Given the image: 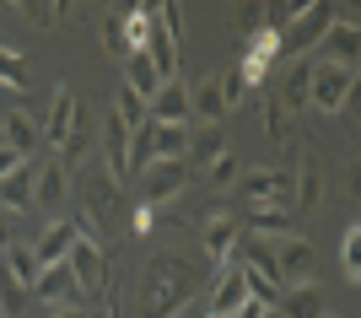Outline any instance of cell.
<instances>
[{"label": "cell", "instance_id": "cell-1", "mask_svg": "<svg viewBox=\"0 0 361 318\" xmlns=\"http://www.w3.org/2000/svg\"><path fill=\"white\" fill-rule=\"evenodd\" d=\"M65 270H71V281L81 286V297H92V302L108 291V259H103V243L97 238H81V232H75L71 254H65Z\"/></svg>", "mask_w": 361, "mask_h": 318}, {"label": "cell", "instance_id": "cell-35", "mask_svg": "<svg viewBox=\"0 0 361 318\" xmlns=\"http://www.w3.org/2000/svg\"><path fill=\"white\" fill-rule=\"evenodd\" d=\"M340 254H345V275L356 281V275H361V221H350V227H345V243H340Z\"/></svg>", "mask_w": 361, "mask_h": 318}, {"label": "cell", "instance_id": "cell-32", "mask_svg": "<svg viewBox=\"0 0 361 318\" xmlns=\"http://www.w3.org/2000/svg\"><path fill=\"white\" fill-rule=\"evenodd\" d=\"M146 167H151V119L130 130V178H135V173H146Z\"/></svg>", "mask_w": 361, "mask_h": 318}, {"label": "cell", "instance_id": "cell-15", "mask_svg": "<svg viewBox=\"0 0 361 318\" xmlns=\"http://www.w3.org/2000/svg\"><path fill=\"white\" fill-rule=\"evenodd\" d=\"M75 108H81V97H75L71 81L54 87V103H49V114H44V140L49 146H65V135H71V124H75Z\"/></svg>", "mask_w": 361, "mask_h": 318}, {"label": "cell", "instance_id": "cell-37", "mask_svg": "<svg viewBox=\"0 0 361 318\" xmlns=\"http://www.w3.org/2000/svg\"><path fill=\"white\" fill-rule=\"evenodd\" d=\"M264 124H270L275 140H286V135H291V108L281 103V97H270V103H264Z\"/></svg>", "mask_w": 361, "mask_h": 318}, {"label": "cell", "instance_id": "cell-29", "mask_svg": "<svg viewBox=\"0 0 361 318\" xmlns=\"http://www.w3.org/2000/svg\"><path fill=\"white\" fill-rule=\"evenodd\" d=\"M27 307H32V291L22 286V281H11L6 270H0V313H6V318H22Z\"/></svg>", "mask_w": 361, "mask_h": 318}, {"label": "cell", "instance_id": "cell-20", "mask_svg": "<svg viewBox=\"0 0 361 318\" xmlns=\"http://www.w3.org/2000/svg\"><path fill=\"white\" fill-rule=\"evenodd\" d=\"M221 152H226V130L221 124H200V130H189V157H183V167H189V173H195V167H211Z\"/></svg>", "mask_w": 361, "mask_h": 318}, {"label": "cell", "instance_id": "cell-4", "mask_svg": "<svg viewBox=\"0 0 361 318\" xmlns=\"http://www.w3.org/2000/svg\"><path fill=\"white\" fill-rule=\"evenodd\" d=\"M97 146H103V162H108L103 173H108L114 183H124V178H130V124L119 119V108H114V103L103 108V124H97Z\"/></svg>", "mask_w": 361, "mask_h": 318}, {"label": "cell", "instance_id": "cell-10", "mask_svg": "<svg viewBox=\"0 0 361 318\" xmlns=\"http://www.w3.org/2000/svg\"><path fill=\"white\" fill-rule=\"evenodd\" d=\"M183 189H189V167L183 162H151L146 173H140V205H162V200H178Z\"/></svg>", "mask_w": 361, "mask_h": 318}, {"label": "cell", "instance_id": "cell-25", "mask_svg": "<svg viewBox=\"0 0 361 318\" xmlns=\"http://www.w3.org/2000/svg\"><path fill=\"white\" fill-rule=\"evenodd\" d=\"M97 146V124H92V114H87V103L75 108V124H71V135H65V146H60V162L71 167V162H81V157Z\"/></svg>", "mask_w": 361, "mask_h": 318}, {"label": "cell", "instance_id": "cell-31", "mask_svg": "<svg viewBox=\"0 0 361 318\" xmlns=\"http://www.w3.org/2000/svg\"><path fill=\"white\" fill-rule=\"evenodd\" d=\"M307 71H313V65H291V71H286L281 92H275V97H281L286 108H302V103H307Z\"/></svg>", "mask_w": 361, "mask_h": 318}, {"label": "cell", "instance_id": "cell-11", "mask_svg": "<svg viewBox=\"0 0 361 318\" xmlns=\"http://www.w3.org/2000/svg\"><path fill=\"white\" fill-rule=\"evenodd\" d=\"M238 189H243V200H248V205H291V173H281V167L243 173Z\"/></svg>", "mask_w": 361, "mask_h": 318}, {"label": "cell", "instance_id": "cell-44", "mask_svg": "<svg viewBox=\"0 0 361 318\" xmlns=\"http://www.w3.org/2000/svg\"><path fill=\"white\" fill-rule=\"evenodd\" d=\"M264 318H281V313H275V307H270V313H264Z\"/></svg>", "mask_w": 361, "mask_h": 318}, {"label": "cell", "instance_id": "cell-27", "mask_svg": "<svg viewBox=\"0 0 361 318\" xmlns=\"http://www.w3.org/2000/svg\"><path fill=\"white\" fill-rule=\"evenodd\" d=\"M0 270H6L11 281H22V286L32 291V281H38V270H44V264H38V254H32V243H22V238H16L11 248L0 254Z\"/></svg>", "mask_w": 361, "mask_h": 318}, {"label": "cell", "instance_id": "cell-46", "mask_svg": "<svg viewBox=\"0 0 361 318\" xmlns=\"http://www.w3.org/2000/svg\"><path fill=\"white\" fill-rule=\"evenodd\" d=\"M324 318H329V313H324Z\"/></svg>", "mask_w": 361, "mask_h": 318}, {"label": "cell", "instance_id": "cell-40", "mask_svg": "<svg viewBox=\"0 0 361 318\" xmlns=\"http://www.w3.org/2000/svg\"><path fill=\"white\" fill-rule=\"evenodd\" d=\"M22 162H27V157H16L11 146H0V178H11V173H16Z\"/></svg>", "mask_w": 361, "mask_h": 318}, {"label": "cell", "instance_id": "cell-43", "mask_svg": "<svg viewBox=\"0 0 361 318\" xmlns=\"http://www.w3.org/2000/svg\"><path fill=\"white\" fill-rule=\"evenodd\" d=\"M167 318H205V313H200V307H189V313H167Z\"/></svg>", "mask_w": 361, "mask_h": 318}, {"label": "cell", "instance_id": "cell-26", "mask_svg": "<svg viewBox=\"0 0 361 318\" xmlns=\"http://www.w3.org/2000/svg\"><path fill=\"white\" fill-rule=\"evenodd\" d=\"M318 200H324V173H318V162L307 157V162H302V173L291 178V205H297L291 216H307Z\"/></svg>", "mask_w": 361, "mask_h": 318}, {"label": "cell", "instance_id": "cell-16", "mask_svg": "<svg viewBox=\"0 0 361 318\" xmlns=\"http://www.w3.org/2000/svg\"><path fill=\"white\" fill-rule=\"evenodd\" d=\"M38 140H44V130H38V119H32V114L11 108V114L0 119V146H11L16 157H27V162H32V152H38Z\"/></svg>", "mask_w": 361, "mask_h": 318}, {"label": "cell", "instance_id": "cell-45", "mask_svg": "<svg viewBox=\"0 0 361 318\" xmlns=\"http://www.w3.org/2000/svg\"><path fill=\"white\" fill-rule=\"evenodd\" d=\"M97 318H114V313H97Z\"/></svg>", "mask_w": 361, "mask_h": 318}, {"label": "cell", "instance_id": "cell-2", "mask_svg": "<svg viewBox=\"0 0 361 318\" xmlns=\"http://www.w3.org/2000/svg\"><path fill=\"white\" fill-rule=\"evenodd\" d=\"M178 302H189V275H183L173 259H157L151 275H146V313L162 318V313H173Z\"/></svg>", "mask_w": 361, "mask_h": 318}, {"label": "cell", "instance_id": "cell-39", "mask_svg": "<svg viewBox=\"0 0 361 318\" xmlns=\"http://www.w3.org/2000/svg\"><path fill=\"white\" fill-rule=\"evenodd\" d=\"M238 32H254L259 38V32H264V6H243L238 11Z\"/></svg>", "mask_w": 361, "mask_h": 318}, {"label": "cell", "instance_id": "cell-18", "mask_svg": "<svg viewBox=\"0 0 361 318\" xmlns=\"http://www.w3.org/2000/svg\"><path fill=\"white\" fill-rule=\"evenodd\" d=\"M146 119L151 124H189V87H183V81H167L146 103Z\"/></svg>", "mask_w": 361, "mask_h": 318}, {"label": "cell", "instance_id": "cell-38", "mask_svg": "<svg viewBox=\"0 0 361 318\" xmlns=\"http://www.w3.org/2000/svg\"><path fill=\"white\" fill-rule=\"evenodd\" d=\"M22 16H27L32 27H54V22H60V6H54V0H27Z\"/></svg>", "mask_w": 361, "mask_h": 318}, {"label": "cell", "instance_id": "cell-21", "mask_svg": "<svg viewBox=\"0 0 361 318\" xmlns=\"http://www.w3.org/2000/svg\"><path fill=\"white\" fill-rule=\"evenodd\" d=\"M195 124H151V162H183Z\"/></svg>", "mask_w": 361, "mask_h": 318}, {"label": "cell", "instance_id": "cell-17", "mask_svg": "<svg viewBox=\"0 0 361 318\" xmlns=\"http://www.w3.org/2000/svg\"><path fill=\"white\" fill-rule=\"evenodd\" d=\"M71 243H75V221H71V216H54V221H49V227L38 232L32 254H38V264H65Z\"/></svg>", "mask_w": 361, "mask_h": 318}, {"label": "cell", "instance_id": "cell-34", "mask_svg": "<svg viewBox=\"0 0 361 318\" xmlns=\"http://www.w3.org/2000/svg\"><path fill=\"white\" fill-rule=\"evenodd\" d=\"M114 108H119V119L130 124V130H135V124H146V103H140V97L124 87V81H119V92H114Z\"/></svg>", "mask_w": 361, "mask_h": 318}, {"label": "cell", "instance_id": "cell-36", "mask_svg": "<svg viewBox=\"0 0 361 318\" xmlns=\"http://www.w3.org/2000/svg\"><path fill=\"white\" fill-rule=\"evenodd\" d=\"M216 92H221V103H226V108H238L243 97H248V81L238 76V65H232L226 76H216Z\"/></svg>", "mask_w": 361, "mask_h": 318}, {"label": "cell", "instance_id": "cell-23", "mask_svg": "<svg viewBox=\"0 0 361 318\" xmlns=\"http://www.w3.org/2000/svg\"><path fill=\"white\" fill-rule=\"evenodd\" d=\"M119 71H124V87L135 92L140 103H151V97H157V92L167 87V81L157 76V71H151V60L140 54V49H135V54H124V65H119Z\"/></svg>", "mask_w": 361, "mask_h": 318}, {"label": "cell", "instance_id": "cell-42", "mask_svg": "<svg viewBox=\"0 0 361 318\" xmlns=\"http://www.w3.org/2000/svg\"><path fill=\"white\" fill-rule=\"evenodd\" d=\"M16 243V232H11V211H0V254Z\"/></svg>", "mask_w": 361, "mask_h": 318}, {"label": "cell", "instance_id": "cell-28", "mask_svg": "<svg viewBox=\"0 0 361 318\" xmlns=\"http://www.w3.org/2000/svg\"><path fill=\"white\" fill-rule=\"evenodd\" d=\"M0 87L6 92H27V60L16 44H0Z\"/></svg>", "mask_w": 361, "mask_h": 318}, {"label": "cell", "instance_id": "cell-41", "mask_svg": "<svg viewBox=\"0 0 361 318\" xmlns=\"http://www.w3.org/2000/svg\"><path fill=\"white\" fill-rule=\"evenodd\" d=\"M44 318H97V313H92V307H49Z\"/></svg>", "mask_w": 361, "mask_h": 318}, {"label": "cell", "instance_id": "cell-24", "mask_svg": "<svg viewBox=\"0 0 361 318\" xmlns=\"http://www.w3.org/2000/svg\"><path fill=\"white\" fill-rule=\"evenodd\" d=\"M275 313L281 318H324V297H318L313 281H307V286H286L275 297Z\"/></svg>", "mask_w": 361, "mask_h": 318}, {"label": "cell", "instance_id": "cell-22", "mask_svg": "<svg viewBox=\"0 0 361 318\" xmlns=\"http://www.w3.org/2000/svg\"><path fill=\"white\" fill-rule=\"evenodd\" d=\"M32 178H38V162H22L11 178H0V211H32Z\"/></svg>", "mask_w": 361, "mask_h": 318}, {"label": "cell", "instance_id": "cell-9", "mask_svg": "<svg viewBox=\"0 0 361 318\" xmlns=\"http://www.w3.org/2000/svg\"><path fill=\"white\" fill-rule=\"evenodd\" d=\"M32 302L49 313V307H87V297H81V286L71 281L65 264H44L38 281H32Z\"/></svg>", "mask_w": 361, "mask_h": 318}, {"label": "cell", "instance_id": "cell-19", "mask_svg": "<svg viewBox=\"0 0 361 318\" xmlns=\"http://www.w3.org/2000/svg\"><path fill=\"white\" fill-rule=\"evenodd\" d=\"M226 119V103L216 92V76H200L189 87V124H221Z\"/></svg>", "mask_w": 361, "mask_h": 318}, {"label": "cell", "instance_id": "cell-14", "mask_svg": "<svg viewBox=\"0 0 361 318\" xmlns=\"http://www.w3.org/2000/svg\"><path fill=\"white\" fill-rule=\"evenodd\" d=\"M243 232L248 238H264V243H281L297 232V216H291V205H248V221H243Z\"/></svg>", "mask_w": 361, "mask_h": 318}, {"label": "cell", "instance_id": "cell-12", "mask_svg": "<svg viewBox=\"0 0 361 318\" xmlns=\"http://www.w3.org/2000/svg\"><path fill=\"white\" fill-rule=\"evenodd\" d=\"M324 49H329V65H340V71H356V54H361L356 11H334V27L324 32Z\"/></svg>", "mask_w": 361, "mask_h": 318}, {"label": "cell", "instance_id": "cell-3", "mask_svg": "<svg viewBox=\"0 0 361 318\" xmlns=\"http://www.w3.org/2000/svg\"><path fill=\"white\" fill-rule=\"evenodd\" d=\"M350 87H356V71H340V65L318 60L313 71H307V103L324 108V114H340V108L350 103Z\"/></svg>", "mask_w": 361, "mask_h": 318}, {"label": "cell", "instance_id": "cell-13", "mask_svg": "<svg viewBox=\"0 0 361 318\" xmlns=\"http://www.w3.org/2000/svg\"><path fill=\"white\" fill-rule=\"evenodd\" d=\"M65 195H71V167L54 157V162H38V178H32V211H60Z\"/></svg>", "mask_w": 361, "mask_h": 318}, {"label": "cell", "instance_id": "cell-7", "mask_svg": "<svg viewBox=\"0 0 361 318\" xmlns=\"http://www.w3.org/2000/svg\"><path fill=\"white\" fill-rule=\"evenodd\" d=\"M238 238H243V216H226V211H205V227H200V243H205V259L216 270L232 264L238 254Z\"/></svg>", "mask_w": 361, "mask_h": 318}, {"label": "cell", "instance_id": "cell-33", "mask_svg": "<svg viewBox=\"0 0 361 318\" xmlns=\"http://www.w3.org/2000/svg\"><path fill=\"white\" fill-rule=\"evenodd\" d=\"M103 49H108V60L124 65V54H130V44H124V27H119V11H108L103 16Z\"/></svg>", "mask_w": 361, "mask_h": 318}, {"label": "cell", "instance_id": "cell-30", "mask_svg": "<svg viewBox=\"0 0 361 318\" xmlns=\"http://www.w3.org/2000/svg\"><path fill=\"white\" fill-rule=\"evenodd\" d=\"M238 178H243V162H238V152H221L211 167H205V183H211V189H232Z\"/></svg>", "mask_w": 361, "mask_h": 318}, {"label": "cell", "instance_id": "cell-5", "mask_svg": "<svg viewBox=\"0 0 361 318\" xmlns=\"http://www.w3.org/2000/svg\"><path fill=\"white\" fill-rule=\"evenodd\" d=\"M313 264H318V254H313V243L307 238H281L275 243V286L286 291V286H307L313 281Z\"/></svg>", "mask_w": 361, "mask_h": 318}, {"label": "cell", "instance_id": "cell-6", "mask_svg": "<svg viewBox=\"0 0 361 318\" xmlns=\"http://www.w3.org/2000/svg\"><path fill=\"white\" fill-rule=\"evenodd\" d=\"M329 27H334V6H329V0H307V6L291 16V27H286L281 44L297 49V54H307L313 44H324V32H329Z\"/></svg>", "mask_w": 361, "mask_h": 318}, {"label": "cell", "instance_id": "cell-8", "mask_svg": "<svg viewBox=\"0 0 361 318\" xmlns=\"http://www.w3.org/2000/svg\"><path fill=\"white\" fill-rule=\"evenodd\" d=\"M248 302V281H243V264H221L216 270V286L211 297L200 302V313L205 318H238V307Z\"/></svg>", "mask_w": 361, "mask_h": 318}]
</instances>
